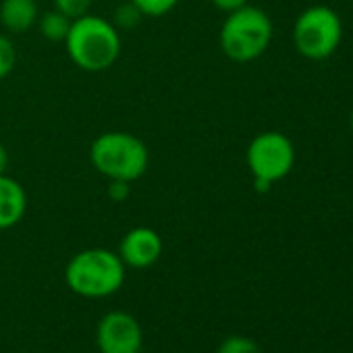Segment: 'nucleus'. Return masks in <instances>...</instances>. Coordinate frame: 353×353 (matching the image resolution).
Wrapping results in <instances>:
<instances>
[{
    "label": "nucleus",
    "mask_w": 353,
    "mask_h": 353,
    "mask_svg": "<svg viewBox=\"0 0 353 353\" xmlns=\"http://www.w3.org/2000/svg\"><path fill=\"white\" fill-rule=\"evenodd\" d=\"M127 266L117 252L106 248H90L77 252L67 268L65 283L67 287L85 299H102L114 295L125 283Z\"/></svg>",
    "instance_id": "obj_3"
},
{
    "label": "nucleus",
    "mask_w": 353,
    "mask_h": 353,
    "mask_svg": "<svg viewBox=\"0 0 353 353\" xmlns=\"http://www.w3.org/2000/svg\"><path fill=\"white\" fill-rule=\"evenodd\" d=\"M143 15L131 5V3H127V5H123V7H119L117 9V13H114V26L119 28V30H131L133 26H137L139 23V19H141Z\"/></svg>",
    "instance_id": "obj_16"
},
{
    "label": "nucleus",
    "mask_w": 353,
    "mask_h": 353,
    "mask_svg": "<svg viewBox=\"0 0 353 353\" xmlns=\"http://www.w3.org/2000/svg\"><path fill=\"white\" fill-rule=\"evenodd\" d=\"M28 212V194L23 185L9 176L0 174V231L17 227Z\"/></svg>",
    "instance_id": "obj_9"
},
{
    "label": "nucleus",
    "mask_w": 353,
    "mask_h": 353,
    "mask_svg": "<svg viewBox=\"0 0 353 353\" xmlns=\"http://www.w3.org/2000/svg\"><path fill=\"white\" fill-rule=\"evenodd\" d=\"M216 353H262V349L254 339L243 336V334H233V336H227L219 345Z\"/></svg>",
    "instance_id": "obj_14"
},
{
    "label": "nucleus",
    "mask_w": 353,
    "mask_h": 353,
    "mask_svg": "<svg viewBox=\"0 0 353 353\" xmlns=\"http://www.w3.org/2000/svg\"><path fill=\"white\" fill-rule=\"evenodd\" d=\"M245 164L252 172L254 188L258 192H268L293 170L295 145L281 131H262L248 143Z\"/></svg>",
    "instance_id": "obj_5"
},
{
    "label": "nucleus",
    "mask_w": 353,
    "mask_h": 353,
    "mask_svg": "<svg viewBox=\"0 0 353 353\" xmlns=\"http://www.w3.org/2000/svg\"><path fill=\"white\" fill-rule=\"evenodd\" d=\"M96 345L100 353H141L143 330L133 314L114 310L100 318Z\"/></svg>",
    "instance_id": "obj_7"
},
{
    "label": "nucleus",
    "mask_w": 353,
    "mask_h": 353,
    "mask_svg": "<svg viewBox=\"0 0 353 353\" xmlns=\"http://www.w3.org/2000/svg\"><path fill=\"white\" fill-rule=\"evenodd\" d=\"M17 59H19V54H17L15 42L9 36L0 34V79L9 77L15 71Z\"/></svg>",
    "instance_id": "obj_13"
},
{
    "label": "nucleus",
    "mask_w": 353,
    "mask_h": 353,
    "mask_svg": "<svg viewBox=\"0 0 353 353\" xmlns=\"http://www.w3.org/2000/svg\"><path fill=\"white\" fill-rule=\"evenodd\" d=\"M90 162L108 181L135 183L148 172L150 150L129 131H104L90 145Z\"/></svg>",
    "instance_id": "obj_2"
},
{
    "label": "nucleus",
    "mask_w": 353,
    "mask_h": 353,
    "mask_svg": "<svg viewBox=\"0 0 353 353\" xmlns=\"http://www.w3.org/2000/svg\"><path fill=\"white\" fill-rule=\"evenodd\" d=\"M162 237L152 227L129 229L119 243V258L127 268L145 270L154 266L162 256Z\"/></svg>",
    "instance_id": "obj_8"
},
{
    "label": "nucleus",
    "mask_w": 353,
    "mask_h": 353,
    "mask_svg": "<svg viewBox=\"0 0 353 353\" xmlns=\"http://www.w3.org/2000/svg\"><path fill=\"white\" fill-rule=\"evenodd\" d=\"M40 17L36 0H3L0 3V26L9 34L30 32Z\"/></svg>",
    "instance_id": "obj_10"
},
{
    "label": "nucleus",
    "mask_w": 353,
    "mask_h": 353,
    "mask_svg": "<svg viewBox=\"0 0 353 353\" xmlns=\"http://www.w3.org/2000/svg\"><path fill=\"white\" fill-rule=\"evenodd\" d=\"M71 21L65 13L57 11V9H50L46 13H42L38 17V30L42 34L44 40L48 42H65L67 34H69V28H71Z\"/></svg>",
    "instance_id": "obj_11"
},
{
    "label": "nucleus",
    "mask_w": 353,
    "mask_h": 353,
    "mask_svg": "<svg viewBox=\"0 0 353 353\" xmlns=\"http://www.w3.org/2000/svg\"><path fill=\"white\" fill-rule=\"evenodd\" d=\"M129 3H131L143 17L158 19V17L168 15L176 5H179V0H129Z\"/></svg>",
    "instance_id": "obj_12"
},
{
    "label": "nucleus",
    "mask_w": 353,
    "mask_h": 353,
    "mask_svg": "<svg viewBox=\"0 0 353 353\" xmlns=\"http://www.w3.org/2000/svg\"><path fill=\"white\" fill-rule=\"evenodd\" d=\"M349 123H351V131H353V110H351V117H349Z\"/></svg>",
    "instance_id": "obj_20"
},
{
    "label": "nucleus",
    "mask_w": 353,
    "mask_h": 353,
    "mask_svg": "<svg viewBox=\"0 0 353 353\" xmlns=\"http://www.w3.org/2000/svg\"><path fill=\"white\" fill-rule=\"evenodd\" d=\"M343 42V21L336 11L314 5L299 13L293 23L295 50L307 61H324L336 52Z\"/></svg>",
    "instance_id": "obj_6"
},
{
    "label": "nucleus",
    "mask_w": 353,
    "mask_h": 353,
    "mask_svg": "<svg viewBox=\"0 0 353 353\" xmlns=\"http://www.w3.org/2000/svg\"><path fill=\"white\" fill-rule=\"evenodd\" d=\"M7 166H9V152H7L5 143L0 141V174L7 172Z\"/></svg>",
    "instance_id": "obj_19"
},
{
    "label": "nucleus",
    "mask_w": 353,
    "mask_h": 353,
    "mask_svg": "<svg viewBox=\"0 0 353 353\" xmlns=\"http://www.w3.org/2000/svg\"><path fill=\"white\" fill-rule=\"evenodd\" d=\"M94 0H52V5L57 11L65 13L69 19H77L90 13Z\"/></svg>",
    "instance_id": "obj_15"
},
{
    "label": "nucleus",
    "mask_w": 353,
    "mask_h": 353,
    "mask_svg": "<svg viewBox=\"0 0 353 353\" xmlns=\"http://www.w3.org/2000/svg\"><path fill=\"white\" fill-rule=\"evenodd\" d=\"M63 44L71 63L85 73H102L110 69L123 50L121 30L110 19L92 13L71 21Z\"/></svg>",
    "instance_id": "obj_1"
},
{
    "label": "nucleus",
    "mask_w": 353,
    "mask_h": 353,
    "mask_svg": "<svg viewBox=\"0 0 353 353\" xmlns=\"http://www.w3.org/2000/svg\"><path fill=\"white\" fill-rule=\"evenodd\" d=\"M106 194H108V198L112 202H119L121 204V202L129 200V196H131V183H127V181H108Z\"/></svg>",
    "instance_id": "obj_17"
},
{
    "label": "nucleus",
    "mask_w": 353,
    "mask_h": 353,
    "mask_svg": "<svg viewBox=\"0 0 353 353\" xmlns=\"http://www.w3.org/2000/svg\"><path fill=\"white\" fill-rule=\"evenodd\" d=\"M210 3H212L214 9H219V11H223V13H233V11H237V9L250 5V0H210Z\"/></svg>",
    "instance_id": "obj_18"
},
{
    "label": "nucleus",
    "mask_w": 353,
    "mask_h": 353,
    "mask_svg": "<svg viewBox=\"0 0 353 353\" xmlns=\"http://www.w3.org/2000/svg\"><path fill=\"white\" fill-rule=\"evenodd\" d=\"M270 42L272 19L266 11L254 5L227 13L219 34L221 50L233 63H252L260 59L268 50Z\"/></svg>",
    "instance_id": "obj_4"
}]
</instances>
